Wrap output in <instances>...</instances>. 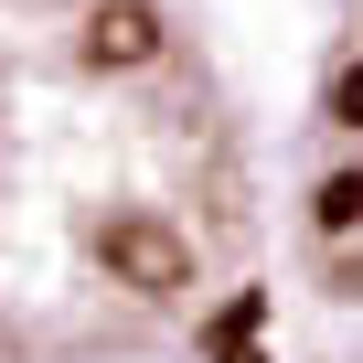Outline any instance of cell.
Instances as JSON below:
<instances>
[{
	"mask_svg": "<svg viewBox=\"0 0 363 363\" xmlns=\"http://www.w3.org/2000/svg\"><path fill=\"white\" fill-rule=\"evenodd\" d=\"M299 257L342 299H363V33L331 65L320 118H310V150H299Z\"/></svg>",
	"mask_w": 363,
	"mask_h": 363,
	"instance_id": "obj_2",
	"label": "cell"
},
{
	"mask_svg": "<svg viewBox=\"0 0 363 363\" xmlns=\"http://www.w3.org/2000/svg\"><path fill=\"white\" fill-rule=\"evenodd\" d=\"M246 257L235 118L171 0H0V363L193 342Z\"/></svg>",
	"mask_w": 363,
	"mask_h": 363,
	"instance_id": "obj_1",
	"label": "cell"
}]
</instances>
